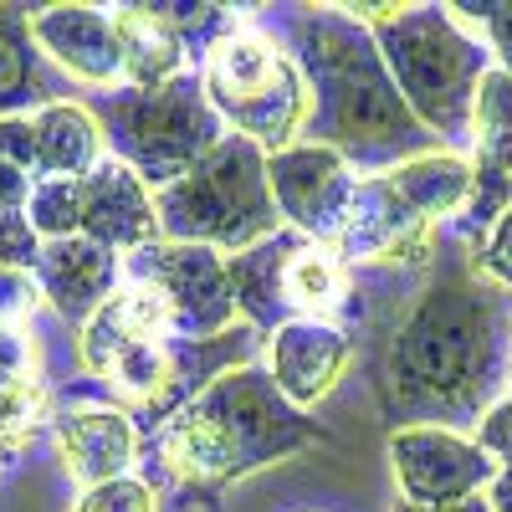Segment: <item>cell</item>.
I'll list each match as a JSON object with an SVG mask.
<instances>
[{"instance_id": "cell-26", "label": "cell", "mask_w": 512, "mask_h": 512, "mask_svg": "<svg viewBox=\"0 0 512 512\" xmlns=\"http://www.w3.org/2000/svg\"><path fill=\"white\" fill-rule=\"evenodd\" d=\"M41 303L36 267H0V328H21Z\"/></svg>"}, {"instance_id": "cell-1", "label": "cell", "mask_w": 512, "mask_h": 512, "mask_svg": "<svg viewBox=\"0 0 512 512\" xmlns=\"http://www.w3.org/2000/svg\"><path fill=\"white\" fill-rule=\"evenodd\" d=\"M512 384V292L477 272L472 251H446L379 359V405L405 425L477 431Z\"/></svg>"}, {"instance_id": "cell-11", "label": "cell", "mask_w": 512, "mask_h": 512, "mask_svg": "<svg viewBox=\"0 0 512 512\" xmlns=\"http://www.w3.org/2000/svg\"><path fill=\"white\" fill-rule=\"evenodd\" d=\"M390 466L405 492V507H461L482 497L502 466L466 436V431H441V425H405L390 431Z\"/></svg>"}, {"instance_id": "cell-34", "label": "cell", "mask_w": 512, "mask_h": 512, "mask_svg": "<svg viewBox=\"0 0 512 512\" xmlns=\"http://www.w3.org/2000/svg\"><path fill=\"white\" fill-rule=\"evenodd\" d=\"M400 512H425V507H400ZM441 512H492V502L472 497V502H461V507H441Z\"/></svg>"}, {"instance_id": "cell-27", "label": "cell", "mask_w": 512, "mask_h": 512, "mask_svg": "<svg viewBox=\"0 0 512 512\" xmlns=\"http://www.w3.org/2000/svg\"><path fill=\"white\" fill-rule=\"evenodd\" d=\"M72 512H154V487L139 477H118L108 487L82 492V502Z\"/></svg>"}, {"instance_id": "cell-9", "label": "cell", "mask_w": 512, "mask_h": 512, "mask_svg": "<svg viewBox=\"0 0 512 512\" xmlns=\"http://www.w3.org/2000/svg\"><path fill=\"white\" fill-rule=\"evenodd\" d=\"M26 221L41 241L57 236H88L108 251H144L159 241V205L154 190L128 169L123 159H103L82 180H47L31 190Z\"/></svg>"}, {"instance_id": "cell-32", "label": "cell", "mask_w": 512, "mask_h": 512, "mask_svg": "<svg viewBox=\"0 0 512 512\" xmlns=\"http://www.w3.org/2000/svg\"><path fill=\"white\" fill-rule=\"evenodd\" d=\"M31 190H36V180L26 175V169H16V164L0 159V221H6V216H26Z\"/></svg>"}, {"instance_id": "cell-31", "label": "cell", "mask_w": 512, "mask_h": 512, "mask_svg": "<svg viewBox=\"0 0 512 512\" xmlns=\"http://www.w3.org/2000/svg\"><path fill=\"white\" fill-rule=\"evenodd\" d=\"M36 354L26 344L21 328H0V384H31L36 374Z\"/></svg>"}, {"instance_id": "cell-21", "label": "cell", "mask_w": 512, "mask_h": 512, "mask_svg": "<svg viewBox=\"0 0 512 512\" xmlns=\"http://www.w3.org/2000/svg\"><path fill=\"white\" fill-rule=\"evenodd\" d=\"M292 246H297V231H282V236L251 246L241 256H226L231 262V287H236V313L256 333H277L282 323H292L287 297H282V267H287Z\"/></svg>"}, {"instance_id": "cell-17", "label": "cell", "mask_w": 512, "mask_h": 512, "mask_svg": "<svg viewBox=\"0 0 512 512\" xmlns=\"http://www.w3.org/2000/svg\"><path fill=\"white\" fill-rule=\"evenodd\" d=\"M57 446L67 472L93 492L128 477V466L139 456V425L128 410H77L57 420Z\"/></svg>"}, {"instance_id": "cell-10", "label": "cell", "mask_w": 512, "mask_h": 512, "mask_svg": "<svg viewBox=\"0 0 512 512\" xmlns=\"http://www.w3.org/2000/svg\"><path fill=\"white\" fill-rule=\"evenodd\" d=\"M128 282H144L164 297L175 338H221L236 328L231 262L210 246L159 236L144 251L128 256Z\"/></svg>"}, {"instance_id": "cell-7", "label": "cell", "mask_w": 512, "mask_h": 512, "mask_svg": "<svg viewBox=\"0 0 512 512\" xmlns=\"http://www.w3.org/2000/svg\"><path fill=\"white\" fill-rule=\"evenodd\" d=\"M93 118L103 139H113V159H123L149 190H169L226 139L221 113L210 108L195 72H180L164 88H123L98 93Z\"/></svg>"}, {"instance_id": "cell-2", "label": "cell", "mask_w": 512, "mask_h": 512, "mask_svg": "<svg viewBox=\"0 0 512 512\" xmlns=\"http://www.w3.org/2000/svg\"><path fill=\"white\" fill-rule=\"evenodd\" d=\"M292 47H297V72L313 93V113L303 128L313 144H328L354 169H374V175L441 149L431 128L400 98L369 26L349 6H323L297 16Z\"/></svg>"}, {"instance_id": "cell-33", "label": "cell", "mask_w": 512, "mask_h": 512, "mask_svg": "<svg viewBox=\"0 0 512 512\" xmlns=\"http://www.w3.org/2000/svg\"><path fill=\"white\" fill-rule=\"evenodd\" d=\"M487 502H492V512H512V466L497 472V482L487 487Z\"/></svg>"}, {"instance_id": "cell-12", "label": "cell", "mask_w": 512, "mask_h": 512, "mask_svg": "<svg viewBox=\"0 0 512 512\" xmlns=\"http://www.w3.org/2000/svg\"><path fill=\"white\" fill-rule=\"evenodd\" d=\"M267 180H272L287 231L338 246L354 210V190H359V175L344 154H333L328 144H313V139L287 144L267 154Z\"/></svg>"}, {"instance_id": "cell-6", "label": "cell", "mask_w": 512, "mask_h": 512, "mask_svg": "<svg viewBox=\"0 0 512 512\" xmlns=\"http://www.w3.org/2000/svg\"><path fill=\"white\" fill-rule=\"evenodd\" d=\"M154 205L164 241L210 246L221 256H241L287 231L267 180V149L241 134H226L185 180L159 190Z\"/></svg>"}, {"instance_id": "cell-15", "label": "cell", "mask_w": 512, "mask_h": 512, "mask_svg": "<svg viewBox=\"0 0 512 512\" xmlns=\"http://www.w3.org/2000/svg\"><path fill=\"white\" fill-rule=\"evenodd\" d=\"M31 36H36L41 57H52L67 77L88 82V88L123 82L118 26L103 6H47L31 16Z\"/></svg>"}, {"instance_id": "cell-24", "label": "cell", "mask_w": 512, "mask_h": 512, "mask_svg": "<svg viewBox=\"0 0 512 512\" xmlns=\"http://www.w3.org/2000/svg\"><path fill=\"white\" fill-rule=\"evenodd\" d=\"M41 415H47V400H41V384H0V456L6 451H21L31 436Z\"/></svg>"}, {"instance_id": "cell-28", "label": "cell", "mask_w": 512, "mask_h": 512, "mask_svg": "<svg viewBox=\"0 0 512 512\" xmlns=\"http://www.w3.org/2000/svg\"><path fill=\"white\" fill-rule=\"evenodd\" d=\"M472 256H477V272L482 277H492L502 292H512V205L497 216V226L482 236V246Z\"/></svg>"}, {"instance_id": "cell-19", "label": "cell", "mask_w": 512, "mask_h": 512, "mask_svg": "<svg viewBox=\"0 0 512 512\" xmlns=\"http://www.w3.org/2000/svg\"><path fill=\"white\" fill-rule=\"evenodd\" d=\"M36 128V185L47 180H82L88 169H98L103 154V123L93 118L88 103H47L31 113Z\"/></svg>"}, {"instance_id": "cell-23", "label": "cell", "mask_w": 512, "mask_h": 512, "mask_svg": "<svg viewBox=\"0 0 512 512\" xmlns=\"http://www.w3.org/2000/svg\"><path fill=\"white\" fill-rule=\"evenodd\" d=\"M57 82L41 72V47L31 36V16L0 6V118H21L26 103H57Z\"/></svg>"}, {"instance_id": "cell-8", "label": "cell", "mask_w": 512, "mask_h": 512, "mask_svg": "<svg viewBox=\"0 0 512 512\" xmlns=\"http://www.w3.org/2000/svg\"><path fill=\"white\" fill-rule=\"evenodd\" d=\"M200 88L210 108L221 113V123H231L241 139H251L267 154L297 144L313 113V93L297 62H287L277 52V41L251 26L226 31L200 57Z\"/></svg>"}, {"instance_id": "cell-3", "label": "cell", "mask_w": 512, "mask_h": 512, "mask_svg": "<svg viewBox=\"0 0 512 512\" xmlns=\"http://www.w3.org/2000/svg\"><path fill=\"white\" fill-rule=\"evenodd\" d=\"M313 446H323L318 420H308L277 395L267 364H241L221 374L159 431V456L169 477L200 492H221Z\"/></svg>"}, {"instance_id": "cell-14", "label": "cell", "mask_w": 512, "mask_h": 512, "mask_svg": "<svg viewBox=\"0 0 512 512\" xmlns=\"http://www.w3.org/2000/svg\"><path fill=\"white\" fill-rule=\"evenodd\" d=\"M512 205V77L487 72L477 88L472 118V200L461 210L466 231H492L497 216Z\"/></svg>"}, {"instance_id": "cell-4", "label": "cell", "mask_w": 512, "mask_h": 512, "mask_svg": "<svg viewBox=\"0 0 512 512\" xmlns=\"http://www.w3.org/2000/svg\"><path fill=\"white\" fill-rule=\"evenodd\" d=\"M390 67L410 113L431 128V139L446 154L472 144L477 88L492 72L482 41L466 31L451 6H349Z\"/></svg>"}, {"instance_id": "cell-29", "label": "cell", "mask_w": 512, "mask_h": 512, "mask_svg": "<svg viewBox=\"0 0 512 512\" xmlns=\"http://www.w3.org/2000/svg\"><path fill=\"white\" fill-rule=\"evenodd\" d=\"M472 441H477L497 466H512V390L482 415V425L472 431Z\"/></svg>"}, {"instance_id": "cell-30", "label": "cell", "mask_w": 512, "mask_h": 512, "mask_svg": "<svg viewBox=\"0 0 512 512\" xmlns=\"http://www.w3.org/2000/svg\"><path fill=\"white\" fill-rule=\"evenodd\" d=\"M0 159L26 169L36 180V128H31V113L26 118H0Z\"/></svg>"}, {"instance_id": "cell-25", "label": "cell", "mask_w": 512, "mask_h": 512, "mask_svg": "<svg viewBox=\"0 0 512 512\" xmlns=\"http://www.w3.org/2000/svg\"><path fill=\"white\" fill-rule=\"evenodd\" d=\"M451 16L487 41V57H497V72L512 77V0H482V6H451Z\"/></svg>"}, {"instance_id": "cell-22", "label": "cell", "mask_w": 512, "mask_h": 512, "mask_svg": "<svg viewBox=\"0 0 512 512\" xmlns=\"http://www.w3.org/2000/svg\"><path fill=\"white\" fill-rule=\"evenodd\" d=\"M282 297H287L292 318L333 323V313L344 308V297H349V267H344V256H338V246L297 236V246L287 251V267H282Z\"/></svg>"}, {"instance_id": "cell-18", "label": "cell", "mask_w": 512, "mask_h": 512, "mask_svg": "<svg viewBox=\"0 0 512 512\" xmlns=\"http://www.w3.org/2000/svg\"><path fill=\"white\" fill-rule=\"evenodd\" d=\"M154 338H175V328H169V308L164 297L144 282H123L108 303L82 323V364H88V374H103L118 354L139 349V344H154Z\"/></svg>"}, {"instance_id": "cell-20", "label": "cell", "mask_w": 512, "mask_h": 512, "mask_svg": "<svg viewBox=\"0 0 512 512\" xmlns=\"http://www.w3.org/2000/svg\"><path fill=\"white\" fill-rule=\"evenodd\" d=\"M113 26H118V47H123V88L149 93L180 77V62L190 47L159 6H118Z\"/></svg>"}, {"instance_id": "cell-13", "label": "cell", "mask_w": 512, "mask_h": 512, "mask_svg": "<svg viewBox=\"0 0 512 512\" xmlns=\"http://www.w3.org/2000/svg\"><path fill=\"white\" fill-rule=\"evenodd\" d=\"M349 359H354V338L323 318H292L277 333H267V374L277 395L303 415L333 395Z\"/></svg>"}, {"instance_id": "cell-16", "label": "cell", "mask_w": 512, "mask_h": 512, "mask_svg": "<svg viewBox=\"0 0 512 512\" xmlns=\"http://www.w3.org/2000/svg\"><path fill=\"white\" fill-rule=\"evenodd\" d=\"M123 256L88 241V236H57V241H41L36 256V282L41 297L67 318V323H88L108 297L123 287Z\"/></svg>"}, {"instance_id": "cell-5", "label": "cell", "mask_w": 512, "mask_h": 512, "mask_svg": "<svg viewBox=\"0 0 512 512\" xmlns=\"http://www.w3.org/2000/svg\"><path fill=\"white\" fill-rule=\"evenodd\" d=\"M466 200H472V159L461 154L436 149L379 169L354 190L338 256L344 262H425L446 216H461Z\"/></svg>"}]
</instances>
